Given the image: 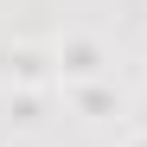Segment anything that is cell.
I'll list each match as a JSON object with an SVG mask.
<instances>
[{
    "mask_svg": "<svg viewBox=\"0 0 147 147\" xmlns=\"http://www.w3.org/2000/svg\"><path fill=\"white\" fill-rule=\"evenodd\" d=\"M128 147H147V141H128Z\"/></svg>",
    "mask_w": 147,
    "mask_h": 147,
    "instance_id": "cell-2",
    "label": "cell"
},
{
    "mask_svg": "<svg viewBox=\"0 0 147 147\" xmlns=\"http://www.w3.org/2000/svg\"><path fill=\"white\" fill-rule=\"evenodd\" d=\"M58 70L64 77H96V70H102V51H96L90 38H70V45H58Z\"/></svg>",
    "mask_w": 147,
    "mask_h": 147,
    "instance_id": "cell-1",
    "label": "cell"
}]
</instances>
